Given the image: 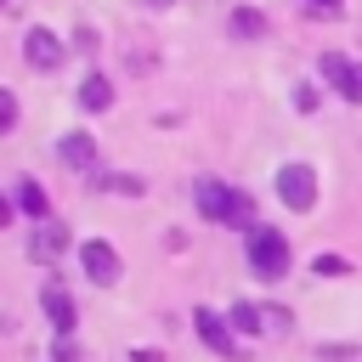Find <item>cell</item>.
Returning <instances> with one entry per match:
<instances>
[{"instance_id":"obj_10","label":"cell","mask_w":362,"mask_h":362,"mask_svg":"<svg viewBox=\"0 0 362 362\" xmlns=\"http://www.w3.org/2000/svg\"><path fill=\"white\" fill-rule=\"evenodd\" d=\"M62 164L90 170V164H96V141H90L85 130H68V136H62Z\"/></svg>"},{"instance_id":"obj_15","label":"cell","mask_w":362,"mask_h":362,"mask_svg":"<svg viewBox=\"0 0 362 362\" xmlns=\"http://www.w3.org/2000/svg\"><path fill=\"white\" fill-rule=\"evenodd\" d=\"M102 187H107V192H119V198H141V175H107Z\"/></svg>"},{"instance_id":"obj_1","label":"cell","mask_w":362,"mask_h":362,"mask_svg":"<svg viewBox=\"0 0 362 362\" xmlns=\"http://www.w3.org/2000/svg\"><path fill=\"white\" fill-rule=\"evenodd\" d=\"M198 209L221 226H243L255 232V198L238 192V187H221V181H198Z\"/></svg>"},{"instance_id":"obj_7","label":"cell","mask_w":362,"mask_h":362,"mask_svg":"<svg viewBox=\"0 0 362 362\" xmlns=\"http://www.w3.org/2000/svg\"><path fill=\"white\" fill-rule=\"evenodd\" d=\"M23 57H28V68L51 74V68H62V40H57L51 28H28V40H23Z\"/></svg>"},{"instance_id":"obj_13","label":"cell","mask_w":362,"mask_h":362,"mask_svg":"<svg viewBox=\"0 0 362 362\" xmlns=\"http://www.w3.org/2000/svg\"><path fill=\"white\" fill-rule=\"evenodd\" d=\"M232 328H238V334H260V328H272V317H266L260 305L238 300V305H232Z\"/></svg>"},{"instance_id":"obj_9","label":"cell","mask_w":362,"mask_h":362,"mask_svg":"<svg viewBox=\"0 0 362 362\" xmlns=\"http://www.w3.org/2000/svg\"><path fill=\"white\" fill-rule=\"evenodd\" d=\"M40 300H45V317H51V328H57V334H74V322H79V317H74V300H68L57 283H51Z\"/></svg>"},{"instance_id":"obj_21","label":"cell","mask_w":362,"mask_h":362,"mask_svg":"<svg viewBox=\"0 0 362 362\" xmlns=\"http://www.w3.org/2000/svg\"><path fill=\"white\" fill-rule=\"evenodd\" d=\"M130 362H164L158 351H130Z\"/></svg>"},{"instance_id":"obj_3","label":"cell","mask_w":362,"mask_h":362,"mask_svg":"<svg viewBox=\"0 0 362 362\" xmlns=\"http://www.w3.org/2000/svg\"><path fill=\"white\" fill-rule=\"evenodd\" d=\"M192 322H198V339H204L215 356H226V362H249L243 345H238V328H232V322H221L215 311H192Z\"/></svg>"},{"instance_id":"obj_19","label":"cell","mask_w":362,"mask_h":362,"mask_svg":"<svg viewBox=\"0 0 362 362\" xmlns=\"http://www.w3.org/2000/svg\"><path fill=\"white\" fill-rule=\"evenodd\" d=\"M11 124H17V102H11V96H0V130H11Z\"/></svg>"},{"instance_id":"obj_11","label":"cell","mask_w":362,"mask_h":362,"mask_svg":"<svg viewBox=\"0 0 362 362\" xmlns=\"http://www.w3.org/2000/svg\"><path fill=\"white\" fill-rule=\"evenodd\" d=\"M226 28H232V34H238V40H260V34H266V28H272V23H266V17H260V11H255V6H238V11H232V17H226Z\"/></svg>"},{"instance_id":"obj_5","label":"cell","mask_w":362,"mask_h":362,"mask_svg":"<svg viewBox=\"0 0 362 362\" xmlns=\"http://www.w3.org/2000/svg\"><path fill=\"white\" fill-rule=\"evenodd\" d=\"M322 79H328L345 102H362V62H351V57L328 51V57H322Z\"/></svg>"},{"instance_id":"obj_6","label":"cell","mask_w":362,"mask_h":362,"mask_svg":"<svg viewBox=\"0 0 362 362\" xmlns=\"http://www.w3.org/2000/svg\"><path fill=\"white\" fill-rule=\"evenodd\" d=\"M79 266H85V277L90 283H119V255H113V243H102V238H90L85 249H79Z\"/></svg>"},{"instance_id":"obj_8","label":"cell","mask_w":362,"mask_h":362,"mask_svg":"<svg viewBox=\"0 0 362 362\" xmlns=\"http://www.w3.org/2000/svg\"><path fill=\"white\" fill-rule=\"evenodd\" d=\"M68 249V226H57V221H40V232L28 238V255L34 260H57Z\"/></svg>"},{"instance_id":"obj_17","label":"cell","mask_w":362,"mask_h":362,"mask_svg":"<svg viewBox=\"0 0 362 362\" xmlns=\"http://www.w3.org/2000/svg\"><path fill=\"white\" fill-rule=\"evenodd\" d=\"M51 362H79V345L62 334V339H57V351H51Z\"/></svg>"},{"instance_id":"obj_14","label":"cell","mask_w":362,"mask_h":362,"mask_svg":"<svg viewBox=\"0 0 362 362\" xmlns=\"http://www.w3.org/2000/svg\"><path fill=\"white\" fill-rule=\"evenodd\" d=\"M17 209H23V215H34V221H45V209H51V204H45L40 181H17Z\"/></svg>"},{"instance_id":"obj_4","label":"cell","mask_w":362,"mask_h":362,"mask_svg":"<svg viewBox=\"0 0 362 362\" xmlns=\"http://www.w3.org/2000/svg\"><path fill=\"white\" fill-rule=\"evenodd\" d=\"M277 198H283L288 209H311V204H317V170L283 164V170H277Z\"/></svg>"},{"instance_id":"obj_2","label":"cell","mask_w":362,"mask_h":362,"mask_svg":"<svg viewBox=\"0 0 362 362\" xmlns=\"http://www.w3.org/2000/svg\"><path fill=\"white\" fill-rule=\"evenodd\" d=\"M249 266H255V277L277 283V277L288 272V238L272 232V226H255V232H249Z\"/></svg>"},{"instance_id":"obj_12","label":"cell","mask_w":362,"mask_h":362,"mask_svg":"<svg viewBox=\"0 0 362 362\" xmlns=\"http://www.w3.org/2000/svg\"><path fill=\"white\" fill-rule=\"evenodd\" d=\"M113 102V85L102 79V74H85V85H79V107H90V113H102Z\"/></svg>"},{"instance_id":"obj_20","label":"cell","mask_w":362,"mask_h":362,"mask_svg":"<svg viewBox=\"0 0 362 362\" xmlns=\"http://www.w3.org/2000/svg\"><path fill=\"white\" fill-rule=\"evenodd\" d=\"M305 6H311V11H322V17H334V11H339V0H305Z\"/></svg>"},{"instance_id":"obj_16","label":"cell","mask_w":362,"mask_h":362,"mask_svg":"<svg viewBox=\"0 0 362 362\" xmlns=\"http://www.w3.org/2000/svg\"><path fill=\"white\" fill-rule=\"evenodd\" d=\"M311 272H317V277H345L351 266H345L339 255H317V260H311Z\"/></svg>"},{"instance_id":"obj_18","label":"cell","mask_w":362,"mask_h":362,"mask_svg":"<svg viewBox=\"0 0 362 362\" xmlns=\"http://www.w3.org/2000/svg\"><path fill=\"white\" fill-rule=\"evenodd\" d=\"M294 107H300V113H311V107H317V96H311V85H294Z\"/></svg>"},{"instance_id":"obj_22","label":"cell","mask_w":362,"mask_h":362,"mask_svg":"<svg viewBox=\"0 0 362 362\" xmlns=\"http://www.w3.org/2000/svg\"><path fill=\"white\" fill-rule=\"evenodd\" d=\"M147 6H170V0H147Z\"/></svg>"}]
</instances>
